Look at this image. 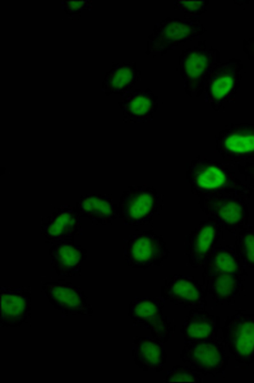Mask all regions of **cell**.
<instances>
[{"label":"cell","instance_id":"cell-13","mask_svg":"<svg viewBox=\"0 0 254 383\" xmlns=\"http://www.w3.org/2000/svg\"><path fill=\"white\" fill-rule=\"evenodd\" d=\"M212 323V321L207 318L197 319L189 325L187 330L188 333L192 338H205L211 332Z\"/></svg>","mask_w":254,"mask_h":383},{"label":"cell","instance_id":"cell-9","mask_svg":"<svg viewBox=\"0 0 254 383\" xmlns=\"http://www.w3.org/2000/svg\"><path fill=\"white\" fill-rule=\"evenodd\" d=\"M173 295L177 299L188 302H193L198 297L196 288L191 283L184 280L176 281L172 286Z\"/></svg>","mask_w":254,"mask_h":383},{"label":"cell","instance_id":"cell-25","mask_svg":"<svg viewBox=\"0 0 254 383\" xmlns=\"http://www.w3.org/2000/svg\"><path fill=\"white\" fill-rule=\"evenodd\" d=\"M244 246L247 258L254 263V236L247 234L244 238Z\"/></svg>","mask_w":254,"mask_h":383},{"label":"cell","instance_id":"cell-19","mask_svg":"<svg viewBox=\"0 0 254 383\" xmlns=\"http://www.w3.org/2000/svg\"><path fill=\"white\" fill-rule=\"evenodd\" d=\"M79 254L75 249L67 245L60 247L57 256L60 263L65 267L75 265L79 260Z\"/></svg>","mask_w":254,"mask_h":383},{"label":"cell","instance_id":"cell-11","mask_svg":"<svg viewBox=\"0 0 254 383\" xmlns=\"http://www.w3.org/2000/svg\"><path fill=\"white\" fill-rule=\"evenodd\" d=\"M51 296L60 305L68 307H75L80 304L77 294L71 289L56 287L51 291Z\"/></svg>","mask_w":254,"mask_h":383},{"label":"cell","instance_id":"cell-27","mask_svg":"<svg viewBox=\"0 0 254 383\" xmlns=\"http://www.w3.org/2000/svg\"><path fill=\"white\" fill-rule=\"evenodd\" d=\"M202 2L196 1H182V5L188 9L196 10L201 5Z\"/></svg>","mask_w":254,"mask_h":383},{"label":"cell","instance_id":"cell-14","mask_svg":"<svg viewBox=\"0 0 254 383\" xmlns=\"http://www.w3.org/2000/svg\"><path fill=\"white\" fill-rule=\"evenodd\" d=\"M24 303L20 298L13 296H6L1 299V311L5 315L16 317L22 313Z\"/></svg>","mask_w":254,"mask_h":383},{"label":"cell","instance_id":"cell-21","mask_svg":"<svg viewBox=\"0 0 254 383\" xmlns=\"http://www.w3.org/2000/svg\"><path fill=\"white\" fill-rule=\"evenodd\" d=\"M132 72L128 68L118 70L112 76L110 83L112 87L121 89L125 87L131 80Z\"/></svg>","mask_w":254,"mask_h":383},{"label":"cell","instance_id":"cell-4","mask_svg":"<svg viewBox=\"0 0 254 383\" xmlns=\"http://www.w3.org/2000/svg\"><path fill=\"white\" fill-rule=\"evenodd\" d=\"M231 152L250 153L254 151V131H238L228 135L224 143Z\"/></svg>","mask_w":254,"mask_h":383},{"label":"cell","instance_id":"cell-8","mask_svg":"<svg viewBox=\"0 0 254 383\" xmlns=\"http://www.w3.org/2000/svg\"><path fill=\"white\" fill-rule=\"evenodd\" d=\"M217 212L219 217L225 222L235 224L240 220L242 210L236 202L230 201L220 202L217 207Z\"/></svg>","mask_w":254,"mask_h":383},{"label":"cell","instance_id":"cell-26","mask_svg":"<svg viewBox=\"0 0 254 383\" xmlns=\"http://www.w3.org/2000/svg\"><path fill=\"white\" fill-rule=\"evenodd\" d=\"M193 377L189 373L179 372L173 374L169 378V382H192Z\"/></svg>","mask_w":254,"mask_h":383},{"label":"cell","instance_id":"cell-17","mask_svg":"<svg viewBox=\"0 0 254 383\" xmlns=\"http://www.w3.org/2000/svg\"><path fill=\"white\" fill-rule=\"evenodd\" d=\"M234 284V278L230 274L223 273L215 280V291L219 297H226L232 293Z\"/></svg>","mask_w":254,"mask_h":383},{"label":"cell","instance_id":"cell-24","mask_svg":"<svg viewBox=\"0 0 254 383\" xmlns=\"http://www.w3.org/2000/svg\"><path fill=\"white\" fill-rule=\"evenodd\" d=\"M71 218L69 215L63 214L60 216L49 227V232L53 235L63 233L68 226L71 223Z\"/></svg>","mask_w":254,"mask_h":383},{"label":"cell","instance_id":"cell-5","mask_svg":"<svg viewBox=\"0 0 254 383\" xmlns=\"http://www.w3.org/2000/svg\"><path fill=\"white\" fill-rule=\"evenodd\" d=\"M152 205L153 198L150 194L139 193L134 195L127 202L125 213L131 219H138L148 214Z\"/></svg>","mask_w":254,"mask_h":383},{"label":"cell","instance_id":"cell-3","mask_svg":"<svg viewBox=\"0 0 254 383\" xmlns=\"http://www.w3.org/2000/svg\"><path fill=\"white\" fill-rule=\"evenodd\" d=\"M191 358L197 366L207 370L218 368L221 362L218 350L214 346L208 344L195 347L191 351Z\"/></svg>","mask_w":254,"mask_h":383},{"label":"cell","instance_id":"cell-18","mask_svg":"<svg viewBox=\"0 0 254 383\" xmlns=\"http://www.w3.org/2000/svg\"><path fill=\"white\" fill-rule=\"evenodd\" d=\"M84 210L103 216H106L111 213V208L109 203L99 198L92 197L84 200L83 204Z\"/></svg>","mask_w":254,"mask_h":383},{"label":"cell","instance_id":"cell-6","mask_svg":"<svg viewBox=\"0 0 254 383\" xmlns=\"http://www.w3.org/2000/svg\"><path fill=\"white\" fill-rule=\"evenodd\" d=\"M195 173V179L197 184L203 188L217 187L221 186L225 179L223 172L214 166H201L197 169Z\"/></svg>","mask_w":254,"mask_h":383},{"label":"cell","instance_id":"cell-22","mask_svg":"<svg viewBox=\"0 0 254 383\" xmlns=\"http://www.w3.org/2000/svg\"><path fill=\"white\" fill-rule=\"evenodd\" d=\"M150 105V102L148 98L143 96H138L130 101L128 108L132 113L141 115L149 110Z\"/></svg>","mask_w":254,"mask_h":383},{"label":"cell","instance_id":"cell-20","mask_svg":"<svg viewBox=\"0 0 254 383\" xmlns=\"http://www.w3.org/2000/svg\"><path fill=\"white\" fill-rule=\"evenodd\" d=\"M215 268L223 273H230L236 270V264L229 254L225 253L218 254L214 260Z\"/></svg>","mask_w":254,"mask_h":383},{"label":"cell","instance_id":"cell-1","mask_svg":"<svg viewBox=\"0 0 254 383\" xmlns=\"http://www.w3.org/2000/svg\"><path fill=\"white\" fill-rule=\"evenodd\" d=\"M230 340L237 355L243 358L250 356L254 352V320L238 319L232 326Z\"/></svg>","mask_w":254,"mask_h":383},{"label":"cell","instance_id":"cell-16","mask_svg":"<svg viewBox=\"0 0 254 383\" xmlns=\"http://www.w3.org/2000/svg\"><path fill=\"white\" fill-rule=\"evenodd\" d=\"M189 26L180 23H172L167 25L163 30L165 38L171 41H176L184 38L190 33Z\"/></svg>","mask_w":254,"mask_h":383},{"label":"cell","instance_id":"cell-23","mask_svg":"<svg viewBox=\"0 0 254 383\" xmlns=\"http://www.w3.org/2000/svg\"><path fill=\"white\" fill-rule=\"evenodd\" d=\"M134 312L140 318L149 320L155 316L157 312V308L152 303L144 301L135 306Z\"/></svg>","mask_w":254,"mask_h":383},{"label":"cell","instance_id":"cell-15","mask_svg":"<svg viewBox=\"0 0 254 383\" xmlns=\"http://www.w3.org/2000/svg\"><path fill=\"white\" fill-rule=\"evenodd\" d=\"M214 233L212 227L207 226L203 227L199 232L195 240L194 249L198 254L205 252L211 243Z\"/></svg>","mask_w":254,"mask_h":383},{"label":"cell","instance_id":"cell-2","mask_svg":"<svg viewBox=\"0 0 254 383\" xmlns=\"http://www.w3.org/2000/svg\"><path fill=\"white\" fill-rule=\"evenodd\" d=\"M236 70L235 63L221 65L216 69L209 83V93L212 98L221 99L230 91L235 81Z\"/></svg>","mask_w":254,"mask_h":383},{"label":"cell","instance_id":"cell-7","mask_svg":"<svg viewBox=\"0 0 254 383\" xmlns=\"http://www.w3.org/2000/svg\"><path fill=\"white\" fill-rule=\"evenodd\" d=\"M207 59L203 53L194 52L190 54L184 63V70L191 78H197L204 73L207 67Z\"/></svg>","mask_w":254,"mask_h":383},{"label":"cell","instance_id":"cell-10","mask_svg":"<svg viewBox=\"0 0 254 383\" xmlns=\"http://www.w3.org/2000/svg\"><path fill=\"white\" fill-rule=\"evenodd\" d=\"M153 252V243L149 238L142 237L133 244L131 248V255L137 261L143 262L149 260Z\"/></svg>","mask_w":254,"mask_h":383},{"label":"cell","instance_id":"cell-12","mask_svg":"<svg viewBox=\"0 0 254 383\" xmlns=\"http://www.w3.org/2000/svg\"><path fill=\"white\" fill-rule=\"evenodd\" d=\"M138 352L141 359L149 365H156L160 361L161 350L157 345L151 342H142L138 347Z\"/></svg>","mask_w":254,"mask_h":383}]
</instances>
